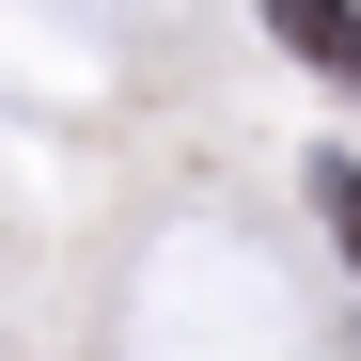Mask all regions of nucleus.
Masks as SVG:
<instances>
[{
	"mask_svg": "<svg viewBox=\"0 0 361 361\" xmlns=\"http://www.w3.org/2000/svg\"><path fill=\"white\" fill-rule=\"evenodd\" d=\"M298 189H314V220H330V252H345V267H361V157H345V142H330V157H314V173H298Z\"/></svg>",
	"mask_w": 361,
	"mask_h": 361,
	"instance_id": "obj_2",
	"label": "nucleus"
},
{
	"mask_svg": "<svg viewBox=\"0 0 361 361\" xmlns=\"http://www.w3.org/2000/svg\"><path fill=\"white\" fill-rule=\"evenodd\" d=\"M267 47H298L314 79L361 94V0H267Z\"/></svg>",
	"mask_w": 361,
	"mask_h": 361,
	"instance_id": "obj_1",
	"label": "nucleus"
}]
</instances>
